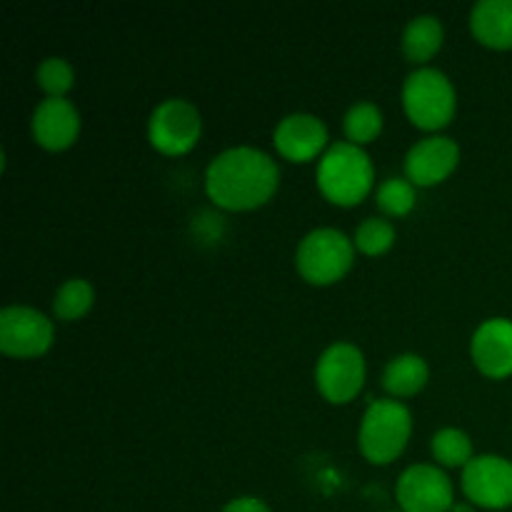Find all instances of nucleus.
Here are the masks:
<instances>
[{"mask_svg":"<svg viewBox=\"0 0 512 512\" xmlns=\"http://www.w3.org/2000/svg\"><path fill=\"white\" fill-rule=\"evenodd\" d=\"M280 168L268 153L250 145L228 148L205 168V193L228 213H250L273 200Z\"/></svg>","mask_w":512,"mask_h":512,"instance_id":"nucleus-1","label":"nucleus"},{"mask_svg":"<svg viewBox=\"0 0 512 512\" xmlns=\"http://www.w3.org/2000/svg\"><path fill=\"white\" fill-rule=\"evenodd\" d=\"M315 178H318L320 195L330 205L355 208L373 193L375 165L368 150L358 148L348 140H340L325 150L318 170H315Z\"/></svg>","mask_w":512,"mask_h":512,"instance_id":"nucleus-2","label":"nucleus"},{"mask_svg":"<svg viewBox=\"0 0 512 512\" xmlns=\"http://www.w3.org/2000/svg\"><path fill=\"white\" fill-rule=\"evenodd\" d=\"M413 438V415L403 400H373L358 428V450L370 465H390Z\"/></svg>","mask_w":512,"mask_h":512,"instance_id":"nucleus-3","label":"nucleus"},{"mask_svg":"<svg viewBox=\"0 0 512 512\" xmlns=\"http://www.w3.org/2000/svg\"><path fill=\"white\" fill-rule=\"evenodd\" d=\"M410 123L425 133H440L458 113V93L443 70L418 68L405 78L400 90Z\"/></svg>","mask_w":512,"mask_h":512,"instance_id":"nucleus-4","label":"nucleus"},{"mask_svg":"<svg viewBox=\"0 0 512 512\" xmlns=\"http://www.w3.org/2000/svg\"><path fill=\"white\" fill-rule=\"evenodd\" d=\"M355 243L335 228H315L295 250V270L315 288L340 283L355 263Z\"/></svg>","mask_w":512,"mask_h":512,"instance_id":"nucleus-5","label":"nucleus"},{"mask_svg":"<svg viewBox=\"0 0 512 512\" xmlns=\"http://www.w3.org/2000/svg\"><path fill=\"white\" fill-rule=\"evenodd\" d=\"M368 378V363L358 345H328L315 363V388L330 405H348L363 393Z\"/></svg>","mask_w":512,"mask_h":512,"instance_id":"nucleus-6","label":"nucleus"},{"mask_svg":"<svg viewBox=\"0 0 512 512\" xmlns=\"http://www.w3.org/2000/svg\"><path fill=\"white\" fill-rule=\"evenodd\" d=\"M203 135V115L190 100L168 98L148 118V140L153 150L168 158L188 155Z\"/></svg>","mask_w":512,"mask_h":512,"instance_id":"nucleus-7","label":"nucleus"},{"mask_svg":"<svg viewBox=\"0 0 512 512\" xmlns=\"http://www.w3.org/2000/svg\"><path fill=\"white\" fill-rule=\"evenodd\" d=\"M55 343V325L48 315L28 305H8L0 310V353L5 358H43Z\"/></svg>","mask_w":512,"mask_h":512,"instance_id":"nucleus-8","label":"nucleus"},{"mask_svg":"<svg viewBox=\"0 0 512 512\" xmlns=\"http://www.w3.org/2000/svg\"><path fill=\"white\" fill-rule=\"evenodd\" d=\"M395 500L403 512H450L455 505V485L440 465L418 463L400 473Z\"/></svg>","mask_w":512,"mask_h":512,"instance_id":"nucleus-9","label":"nucleus"},{"mask_svg":"<svg viewBox=\"0 0 512 512\" xmlns=\"http://www.w3.org/2000/svg\"><path fill=\"white\" fill-rule=\"evenodd\" d=\"M463 493L483 510L512 508V460L503 455H475L463 468Z\"/></svg>","mask_w":512,"mask_h":512,"instance_id":"nucleus-10","label":"nucleus"},{"mask_svg":"<svg viewBox=\"0 0 512 512\" xmlns=\"http://www.w3.org/2000/svg\"><path fill=\"white\" fill-rule=\"evenodd\" d=\"M328 140V125L313 113L285 115L273 130L275 153L288 163H313L323 158L330 148Z\"/></svg>","mask_w":512,"mask_h":512,"instance_id":"nucleus-11","label":"nucleus"},{"mask_svg":"<svg viewBox=\"0 0 512 512\" xmlns=\"http://www.w3.org/2000/svg\"><path fill=\"white\" fill-rule=\"evenodd\" d=\"M460 165V145L448 135H428L405 155V178L415 188H435L445 183Z\"/></svg>","mask_w":512,"mask_h":512,"instance_id":"nucleus-12","label":"nucleus"},{"mask_svg":"<svg viewBox=\"0 0 512 512\" xmlns=\"http://www.w3.org/2000/svg\"><path fill=\"white\" fill-rule=\"evenodd\" d=\"M80 113L68 98H45L35 105L30 118V133L35 145L48 153H63L80 138Z\"/></svg>","mask_w":512,"mask_h":512,"instance_id":"nucleus-13","label":"nucleus"},{"mask_svg":"<svg viewBox=\"0 0 512 512\" xmlns=\"http://www.w3.org/2000/svg\"><path fill=\"white\" fill-rule=\"evenodd\" d=\"M470 358L480 375L505 380L512 375V320L490 318L478 325L470 340Z\"/></svg>","mask_w":512,"mask_h":512,"instance_id":"nucleus-14","label":"nucleus"},{"mask_svg":"<svg viewBox=\"0 0 512 512\" xmlns=\"http://www.w3.org/2000/svg\"><path fill=\"white\" fill-rule=\"evenodd\" d=\"M470 33L490 50H512V0H480L470 10Z\"/></svg>","mask_w":512,"mask_h":512,"instance_id":"nucleus-15","label":"nucleus"},{"mask_svg":"<svg viewBox=\"0 0 512 512\" xmlns=\"http://www.w3.org/2000/svg\"><path fill=\"white\" fill-rule=\"evenodd\" d=\"M445 43V28L435 15H418L410 20L400 38V50H403L405 60L418 68H428L430 60L443 50Z\"/></svg>","mask_w":512,"mask_h":512,"instance_id":"nucleus-16","label":"nucleus"},{"mask_svg":"<svg viewBox=\"0 0 512 512\" xmlns=\"http://www.w3.org/2000/svg\"><path fill=\"white\" fill-rule=\"evenodd\" d=\"M430 380V368L423 355H395L383 370V388L393 400H405L425 390Z\"/></svg>","mask_w":512,"mask_h":512,"instance_id":"nucleus-17","label":"nucleus"},{"mask_svg":"<svg viewBox=\"0 0 512 512\" xmlns=\"http://www.w3.org/2000/svg\"><path fill=\"white\" fill-rule=\"evenodd\" d=\"M95 305V288L83 278H70L55 290L53 315L60 323H75L83 320Z\"/></svg>","mask_w":512,"mask_h":512,"instance_id":"nucleus-18","label":"nucleus"},{"mask_svg":"<svg viewBox=\"0 0 512 512\" xmlns=\"http://www.w3.org/2000/svg\"><path fill=\"white\" fill-rule=\"evenodd\" d=\"M383 125H385L383 110H380L375 103H370V100H360V103L350 105L348 113H345L343 118L345 140L358 145V148H365V145L375 143V140L380 138Z\"/></svg>","mask_w":512,"mask_h":512,"instance_id":"nucleus-19","label":"nucleus"},{"mask_svg":"<svg viewBox=\"0 0 512 512\" xmlns=\"http://www.w3.org/2000/svg\"><path fill=\"white\" fill-rule=\"evenodd\" d=\"M430 453H433L435 465L443 470L465 468L475 458L473 440L460 428H443L430 440Z\"/></svg>","mask_w":512,"mask_h":512,"instance_id":"nucleus-20","label":"nucleus"},{"mask_svg":"<svg viewBox=\"0 0 512 512\" xmlns=\"http://www.w3.org/2000/svg\"><path fill=\"white\" fill-rule=\"evenodd\" d=\"M395 240H398V230L388 218H365L355 230V250L368 258H380L393 250Z\"/></svg>","mask_w":512,"mask_h":512,"instance_id":"nucleus-21","label":"nucleus"},{"mask_svg":"<svg viewBox=\"0 0 512 512\" xmlns=\"http://www.w3.org/2000/svg\"><path fill=\"white\" fill-rule=\"evenodd\" d=\"M418 203L415 185L408 178H388L375 190V205L385 218H405Z\"/></svg>","mask_w":512,"mask_h":512,"instance_id":"nucleus-22","label":"nucleus"},{"mask_svg":"<svg viewBox=\"0 0 512 512\" xmlns=\"http://www.w3.org/2000/svg\"><path fill=\"white\" fill-rule=\"evenodd\" d=\"M35 83L45 98H65L75 85V70L65 58H45L35 70Z\"/></svg>","mask_w":512,"mask_h":512,"instance_id":"nucleus-23","label":"nucleus"},{"mask_svg":"<svg viewBox=\"0 0 512 512\" xmlns=\"http://www.w3.org/2000/svg\"><path fill=\"white\" fill-rule=\"evenodd\" d=\"M220 512H270V508L255 495H240V498L230 500Z\"/></svg>","mask_w":512,"mask_h":512,"instance_id":"nucleus-24","label":"nucleus"},{"mask_svg":"<svg viewBox=\"0 0 512 512\" xmlns=\"http://www.w3.org/2000/svg\"><path fill=\"white\" fill-rule=\"evenodd\" d=\"M450 512H475V505L473 503H455Z\"/></svg>","mask_w":512,"mask_h":512,"instance_id":"nucleus-25","label":"nucleus"}]
</instances>
